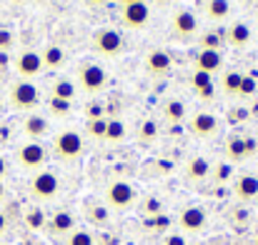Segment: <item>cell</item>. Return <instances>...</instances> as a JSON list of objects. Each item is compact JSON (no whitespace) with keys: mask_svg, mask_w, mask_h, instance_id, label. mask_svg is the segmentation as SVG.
I'll list each match as a JSON object with an SVG mask.
<instances>
[{"mask_svg":"<svg viewBox=\"0 0 258 245\" xmlns=\"http://www.w3.org/2000/svg\"><path fill=\"white\" fill-rule=\"evenodd\" d=\"M218 130H221V120L213 113H208V110H198V113H193L188 118V133L193 138H203L206 140V138H213Z\"/></svg>","mask_w":258,"mask_h":245,"instance_id":"10","label":"cell"},{"mask_svg":"<svg viewBox=\"0 0 258 245\" xmlns=\"http://www.w3.org/2000/svg\"><path fill=\"white\" fill-rule=\"evenodd\" d=\"M253 245H258V235H256V238H253Z\"/></svg>","mask_w":258,"mask_h":245,"instance_id":"48","label":"cell"},{"mask_svg":"<svg viewBox=\"0 0 258 245\" xmlns=\"http://www.w3.org/2000/svg\"><path fill=\"white\" fill-rule=\"evenodd\" d=\"M206 15L211 18V20H216V23H221V20H226L228 15H231V0H206Z\"/></svg>","mask_w":258,"mask_h":245,"instance_id":"25","label":"cell"},{"mask_svg":"<svg viewBox=\"0 0 258 245\" xmlns=\"http://www.w3.org/2000/svg\"><path fill=\"white\" fill-rule=\"evenodd\" d=\"M141 210H143L148 218H158V215H163V203H161V198H156V195H148V198L143 200Z\"/></svg>","mask_w":258,"mask_h":245,"instance_id":"33","label":"cell"},{"mask_svg":"<svg viewBox=\"0 0 258 245\" xmlns=\"http://www.w3.org/2000/svg\"><path fill=\"white\" fill-rule=\"evenodd\" d=\"M105 128H108V118H93L86 123V133L93 140H105Z\"/></svg>","mask_w":258,"mask_h":245,"instance_id":"32","label":"cell"},{"mask_svg":"<svg viewBox=\"0 0 258 245\" xmlns=\"http://www.w3.org/2000/svg\"><path fill=\"white\" fill-rule=\"evenodd\" d=\"M53 150L63 163H76L86 153V140L78 130H60L53 138Z\"/></svg>","mask_w":258,"mask_h":245,"instance_id":"3","label":"cell"},{"mask_svg":"<svg viewBox=\"0 0 258 245\" xmlns=\"http://www.w3.org/2000/svg\"><path fill=\"white\" fill-rule=\"evenodd\" d=\"M156 138H158V123L153 118H146L138 128V140L143 145H151V143H156Z\"/></svg>","mask_w":258,"mask_h":245,"instance_id":"30","label":"cell"},{"mask_svg":"<svg viewBox=\"0 0 258 245\" xmlns=\"http://www.w3.org/2000/svg\"><path fill=\"white\" fill-rule=\"evenodd\" d=\"M161 245H188V240H185L183 233H175V230H173V233H166V235H163V243Z\"/></svg>","mask_w":258,"mask_h":245,"instance_id":"39","label":"cell"},{"mask_svg":"<svg viewBox=\"0 0 258 245\" xmlns=\"http://www.w3.org/2000/svg\"><path fill=\"white\" fill-rule=\"evenodd\" d=\"M3 103H5V98H3V93H0V108H3Z\"/></svg>","mask_w":258,"mask_h":245,"instance_id":"47","label":"cell"},{"mask_svg":"<svg viewBox=\"0 0 258 245\" xmlns=\"http://www.w3.org/2000/svg\"><path fill=\"white\" fill-rule=\"evenodd\" d=\"M223 38L218 33H203L201 35V50H221L223 48Z\"/></svg>","mask_w":258,"mask_h":245,"instance_id":"34","label":"cell"},{"mask_svg":"<svg viewBox=\"0 0 258 245\" xmlns=\"http://www.w3.org/2000/svg\"><path fill=\"white\" fill-rule=\"evenodd\" d=\"M40 58L45 70H60L66 65V50L60 45H48L45 50H40Z\"/></svg>","mask_w":258,"mask_h":245,"instance_id":"22","label":"cell"},{"mask_svg":"<svg viewBox=\"0 0 258 245\" xmlns=\"http://www.w3.org/2000/svg\"><path fill=\"white\" fill-rule=\"evenodd\" d=\"M171 33L178 40H190L198 35V18L188 8H178L171 18Z\"/></svg>","mask_w":258,"mask_h":245,"instance_id":"9","label":"cell"},{"mask_svg":"<svg viewBox=\"0 0 258 245\" xmlns=\"http://www.w3.org/2000/svg\"><path fill=\"white\" fill-rule=\"evenodd\" d=\"M76 95H78V88H76V83L73 80H66V78H63V80L53 83L50 98H58V100H68V103H73Z\"/></svg>","mask_w":258,"mask_h":245,"instance_id":"28","label":"cell"},{"mask_svg":"<svg viewBox=\"0 0 258 245\" xmlns=\"http://www.w3.org/2000/svg\"><path fill=\"white\" fill-rule=\"evenodd\" d=\"M71 105H73V103H68V100L50 98V103H48V110H50V115H53V118H66V115L71 113Z\"/></svg>","mask_w":258,"mask_h":245,"instance_id":"35","label":"cell"},{"mask_svg":"<svg viewBox=\"0 0 258 245\" xmlns=\"http://www.w3.org/2000/svg\"><path fill=\"white\" fill-rule=\"evenodd\" d=\"M146 70L153 75V78H166L173 70V58L168 50L163 48H156L146 55Z\"/></svg>","mask_w":258,"mask_h":245,"instance_id":"14","label":"cell"},{"mask_svg":"<svg viewBox=\"0 0 258 245\" xmlns=\"http://www.w3.org/2000/svg\"><path fill=\"white\" fill-rule=\"evenodd\" d=\"M8 100L15 110H35L40 105V88L33 80H15L8 90Z\"/></svg>","mask_w":258,"mask_h":245,"instance_id":"4","label":"cell"},{"mask_svg":"<svg viewBox=\"0 0 258 245\" xmlns=\"http://www.w3.org/2000/svg\"><path fill=\"white\" fill-rule=\"evenodd\" d=\"M15 160H18L20 168L38 173V170H43L45 163H48V150H45V145H43L40 140H28V143H23V145L15 150Z\"/></svg>","mask_w":258,"mask_h":245,"instance_id":"6","label":"cell"},{"mask_svg":"<svg viewBox=\"0 0 258 245\" xmlns=\"http://www.w3.org/2000/svg\"><path fill=\"white\" fill-rule=\"evenodd\" d=\"M23 220H25L28 230H45V225H48V215H45V210L38 208V205L28 208L25 215H23Z\"/></svg>","mask_w":258,"mask_h":245,"instance_id":"27","label":"cell"},{"mask_svg":"<svg viewBox=\"0 0 258 245\" xmlns=\"http://www.w3.org/2000/svg\"><path fill=\"white\" fill-rule=\"evenodd\" d=\"M221 68H223V53L221 50H198L196 63H193V70L216 75Z\"/></svg>","mask_w":258,"mask_h":245,"instance_id":"16","label":"cell"},{"mask_svg":"<svg viewBox=\"0 0 258 245\" xmlns=\"http://www.w3.org/2000/svg\"><path fill=\"white\" fill-rule=\"evenodd\" d=\"M251 38H253V30H251L246 23H233V25H228V30H226V43H228L231 48H236V50L248 48V45H251Z\"/></svg>","mask_w":258,"mask_h":245,"instance_id":"18","label":"cell"},{"mask_svg":"<svg viewBox=\"0 0 258 245\" xmlns=\"http://www.w3.org/2000/svg\"><path fill=\"white\" fill-rule=\"evenodd\" d=\"M15 73L20 80H35L45 68H43V58H40V50H33V48H25L18 53L15 58Z\"/></svg>","mask_w":258,"mask_h":245,"instance_id":"7","label":"cell"},{"mask_svg":"<svg viewBox=\"0 0 258 245\" xmlns=\"http://www.w3.org/2000/svg\"><path fill=\"white\" fill-rule=\"evenodd\" d=\"M258 90V83H256V73H251V75H246L243 73V83H241V98H251V95H256Z\"/></svg>","mask_w":258,"mask_h":245,"instance_id":"37","label":"cell"},{"mask_svg":"<svg viewBox=\"0 0 258 245\" xmlns=\"http://www.w3.org/2000/svg\"><path fill=\"white\" fill-rule=\"evenodd\" d=\"M8 233V215L0 210V235H5Z\"/></svg>","mask_w":258,"mask_h":245,"instance_id":"42","label":"cell"},{"mask_svg":"<svg viewBox=\"0 0 258 245\" xmlns=\"http://www.w3.org/2000/svg\"><path fill=\"white\" fill-rule=\"evenodd\" d=\"M156 3H166V0H156Z\"/></svg>","mask_w":258,"mask_h":245,"instance_id":"49","label":"cell"},{"mask_svg":"<svg viewBox=\"0 0 258 245\" xmlns=\"http://www.w3.org/2000/svg\"><path fill=\"white\" fill-rule=\"evenodd\" d=\"M208 225V215L201 205H185L180 213H178V228L183 233H190V235H198L203 233Z\"/></svg>","mask_w":258,"mask_h":245,"instance_id":"11","label":"cell"},{"mask_svg":"<svg viewBox=\"0 0 258 245\" xmlns=\"http://www.w3.org/2000/svg\"><path fill=\"white\" fill-rule=\"evenodd\" d=\"M148 18H151V8L146 0H136L131 5H123V25L131 28V30H141L148 25Z\"/></svg>","mask_w":258,"mask_h":245,"instance_id":"13","label":"cell"},{"mask_svg":"<svg viewBox=\"0 0 258 245\" xmlns=\"http://www.w3.org/2000/svg\"><path fill=\"white\" fill-rule=\"evenodd\" d=\"M211 170H213V165H211L208 158H203V155H190L188 163H185V178H188L190 183H203L206 178H211Z\"/></svg>","mask_w":258,"mask_h":245,"instance_id":"19","label":"cell"},{"mask_svg":"<svg viewBox=\"0 0 258 245\" xmlns=\"http://www.w3.org/2000/svg\"><path fill=\"white\" fill-rule=\"evenodd\" d=\"M241 83H243V73L241 70H228L221 78V90L226 95H238L241 93Z\"/></svg>","mask_w":258,"mask_h":245,"instance_id":"29","label":"cell"},{"mask_svg":"<svg viewBox=\"0 0 258 245\" xmlns=\"http://www.w3.org/2000/svg\"><path fill=\"white\" fill-rule=\"evenodd\" d=\"M13 43H15L13 30H10V28H0V50H3V53H8V50L13 48Z\"/></svg>","mask_w":258,"mask_h":245,"instance_id":"38","label":"cell"},{"mask_svg":"<svg viewBox=\"0 0 258 245\" xmlns=\"http://www.w3.org/2000/svg\"><path fill=\"white\" fill-rule=\"evenodd\" d=\"M211 175L216 178V183H226V180H231V175H233V163H218L213 170H211Z\"/></svg>","mask_w":258,"mask_h":245,"instance_id":"36","label":"cell"},{"mask_svg":"<svg viewBox=\"0 0 258 245\" xmlns=\"http://www.w3.org/2000/svg\"><path fill=\"white\" fill-rule=\"evenodd\" d=\"M190 85H193V90H196L203 100L213 98V75L201 73V70H193V75H190Z\"/></svg>","mask_w":258,"mask_h":245,"instance_id":"24","label":"cell"},{"mask_svg":"<svg viewBox=\"0 0 258 245\" xmlns=\"http://www.w3.org/2000/svg\"><path fill=\"white\" fill-rule=\"evenodd\" d=\"M28 193H30V198L38 200V203H50V200H55V198L60 195V178H58V173H55V170H48V168L33 173V178L28 180Z\"/></svg>","mask_w":258,"mask_h":245,"instance_id":"1","label":"cell"},{"mask_svg":"<svg viewBox=\"0 0 258 245\" xmlns=\"http://www.w3.org/2000/svg\"><path fill=\"white\" fill-rule=\"evenodd\" d=\"M161 115H163L171 125H178V123H183V120L188 118V108H185V103H183L180 98H168V100L161 105Z\"/></svg>","mask_w":258,"mask_h":245,"instance_id":"20","label":"cell"},{"mask_svg":"<svg viewBox=\"0 0 258 245\" xmlns=\"http://www.w3.org/2000/svg\"><path fill=\"white\" fill-rule=\"evenodd\" d=\"M5 198H8V188H5V183L0 180V203H3Z\"/></svg>","mask_w":258,"mask_h":245,"instance_id":"44","label":"cell"},{"mask_svg":"<svg viewBox=\"0 0 258 245\" xmlns=\"http://www.w3.org/2000/svg\"><path fill=\"white\" fill-rule=\"evenodd\" d=\"M8 65H10V55L0 50V70H8Z\"/></svg>","mask_w":258,"mask_h":245,"instance_id":"41","label":"cell"},{"mask_svg":"<svg viewBox=\"0 0 258 245\" xmlns=\"http://www.w3.org/2000/svg\"><path fill=\"white\" fill-rule=\"evenodd\" d=\"M105 83H108V73H105L103 65H98V63H83L81 65V70H78V85H81L83 93L95 95V93H100L105 88Z\"/></svg>","mask_w":258,"mask_h":245,"instance_id":"8","label":"cell"},{"mask_svg":"<svg viewBox=\"0 0 258 245\" xmlns=\"http://www.w3.org/2000/svg\"><path fill=\"white\" fill-rule=\"evenodd\" d=\"M88 5H103V3H105V0H86Z\"/></svg>","mask_w":258,"mask_h":245,"instance_id":"45","label":"cell"},{"mask_svg":"<svg viewBox=\"0 0 258 245\" xmlns=\"http://www.w3.org/2000/svg\"><path fill=\"white\" fill-rule=\"evenodd\" d=\"M233 193H236V198L243 200V203L256 200L258 198V175H253V173H243V175H238L236 183H233Z\"/></svg>","mask_w":258,"mask_h":245,"instance_id":"17","label":"cell"},{"mask_svg":"<svg viewBox=\"0 0 258 245\" xmlns=\"http://www.w3.org/2000/svg\"><path fill=\"white\" fill-rule=\"evenodd\" d=\"M136 200H138V193H136V188H133L131 180L118 178V180H110V183L105 185V205H108L110 213H113V210H115V213L131 210V208L136 205Z\"/></svg>","mask_w":258,"mask_h":245,"instance_id":"2","label":"cell"},{"mask_svg":"<svg viewBox=\"0 0 258 245\" xmlns=\"http://www.w3.org/2000/svg\"><path fill=\"white\" fill-rule=\"evenodd\" d=\"M86 218L90 225H98V228H105L110 223V210L105 203H88L86 205Z\"/></svg>","mask_w":258,"mask_h":245,"instance_id":"23","label":"cell"},{"mask_svg":"<svg viewBox=\"0 0 258 245\" xmlns=\"http://www.w3.org/2000/svg\"><path fill=\"white\" fill-rule=\"evenodd\" d=\"M63 245H95V235L90 230L76 228L68 238H63Z\"/></svg>","mask_w":258,"mask_h":245,"instance_id":"31","label":"cell"},{"mask_svg":"<svg viewBox=\"0 0 258 245\" xmlns=\"http://www.w3.org/2000/svg\"><path fill=\"white\" fill-rule=\"evenodd\" d=\"M93 118H103V108L100 105H88V120Z\"/></svg>","mask_w":258,"mask_h":245,"instance_id":"40","label":"cell"},{"mask_svg":"<svg viewBox=\"0 0 258 245\" xmlns=\"http://www.w3.org/2000/svg\"><path fill=\"white\" fill-rule=\"evenodd\" d=\"M23 133H25L28 140H40V138H45L50 133V120L45 115H40V113H30L23 120Z\"/></svg>","mask_w":258,"mask_h":245,"instance_id":"15","label":"cell"},{"mask_svg":"<svg viewBox=\"0 0 258 245\" xmlns=\"http://www.w3.org/2000/svg\"><path fill=\"white\" fill-rule=\"evenodd\" d=\"M125 135H128L125 123H123L120 118H110V120H108V128H105V143H110V145L123 143V140H125Z\"/></svg>","mask_w":258,"mask_h":245,"instance_id":"26","label":"cell"},{"mask_svg":"<svg viewBox=\"0 0 258 245\" xmlns=\"http://www.w3.org/2000/svg\"><path fill=\"white\" fill-rule=\"evenodd\" d=\"M5 175H8V160H5V158L0 155V180H3Z\"/></svg>","mask_w":258,"mask_h":245,"instance_id":"43","label":"cell"},{"mask_svg":"<svg viewBox=\"0 0 258 245\" xmlns=\"http://www.w3.org/2000/svg\"><path fill=\"white\" fill-rule=\"evenodd\" d=\"M48 235L53 240H63L68 238L73 230H76V215L71 210H55L50 218H48V225H45Z\"/></svg>","mask_w":258,"mask_h":245,"instance_id":"12","label":"cell"},{"mask_svg":"<svg viewBox=\"0 0 258 245\" xmlns=\"http://www.w3.org/2000/svg\"><path fill=\"white\" fill-rule=\"evenodd\" d=\"M226 155H228V163H241L248 158V138L243 135H231L228 143H226Z\"/></svg>","mask_w":258,"mask_h":245,"instance_id":"21","label":"cell"},{"mask_svg":"<svg viewBox=\"0 0 258 245\" xmlns=\"http://www.w3.org/2000/svg\"><path fill=\"white\" fill-rule=\"evenodd\" d=\"M93 48H95V53H98V55H105V58H118V55H123L125 40H123L120 30L103 25V28H98V30L93 33Z\"/></svg>","mask_w":258,"mask_h":245,"instance_id":"5","label":"cell"},{"mask_svg":"<svg viewBox=\"0 0 258 245\" xmlns=\"http://www.w3.org/2000/svg\"><path fill=\"white\" fill-rule=\"evenodd\" d=\"M120 3H123V5H131V3H136V0H120Z\"/></svg>","mask_w":258,"mask_h":245,"instance_id":"46","label":"cell"}]
</instances>
